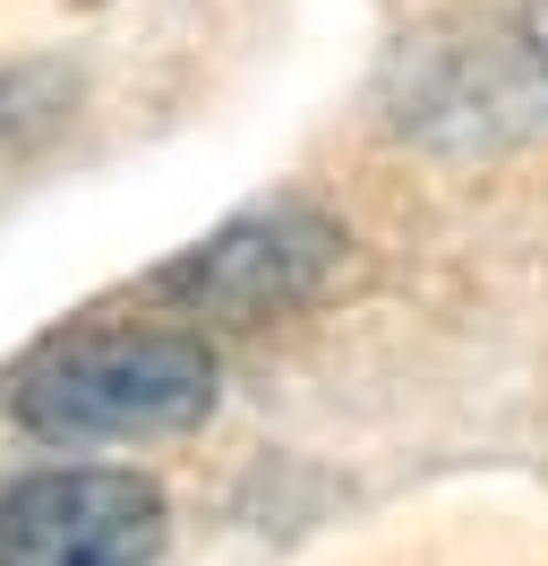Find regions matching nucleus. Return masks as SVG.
<instances>
[{
	"mask_svg": "<svg viewBox=\"0 0 548 566\" xmlns=\"http://www.w3.org/2000/svg\"><path fill=\"white\" fill-rule=\"evenodd\" d=\"M386 112H394L403 138L454 146V155L523 138V129L548 120V35L540 27H514L497 9L438 18V27H420L394 52Z\"/></svg>",
	"mask_w": 548,
	"mask_h": 566,
	"instance_id": "f257e3e1",
	"label": "nucleus"
},
{
	"mask_svg": "<svg viewBox=\"0 0 548 566\" xmlns=\"http://www.w3.org/2000/svg\"><path fill=\"white\" fill-rule=\"evenodd\" d=\"M214 412V353L198 335H86L27 369L18 387V421L52 447H86V438H164Z\"/></svg>",
	"mask_w": 548,
	"mask_h": 566,
	"instance_id": "f03ea898",
	"label": "nucleus"
},
{
	"mask_svg": "<svg viewBox=\"0 0 548 566\" xmlns=\"http://www.w3.org/2000/svg\"><path fill=\"white\" fill-rule=\"evenodd\" d=\"M164 490L137 472H27L0 490V566H155Z\"/></svg>",
	"mask_w": 548,
	"mask_h": 566,
	"instance_id": "7ed1b4c3",
	"label": "nucleus"
},
{
	"mask_svg": "<svg viewBox=\"0 0 548 566\" xmlns=\"http://www.w3.org/2000/svg\"><path fill=\"white\" fill-rule=\"evenodd\" d=\"M335 223L308 207H266V214H240L232 232H214L205 249H189L180 266L164 275L171 301L189 310H214V318H266L283 301L317 292V275L335 266Z\"/></svg>",
	"mask_w": 548,
	"mask_h": 566,
	"instance_id": "20e7f679",
	"label": "nucleus"
},
{
	"mask_svg": "<svg viewBox=\"0 0 548 566\" xmlns=\"http://www.w3.org/2000/svg\"><path fill=\"white\" fill-rule=\"evenodd\" d=\"M531 27H540V35H548V0H531Z\"/></svg>",
	"mask_w": 548,
	"mask_h": 566,
	"instance_id": "39448f33",
	"label": "nucleus"
}]
</instances>
